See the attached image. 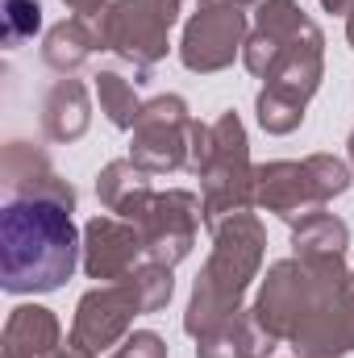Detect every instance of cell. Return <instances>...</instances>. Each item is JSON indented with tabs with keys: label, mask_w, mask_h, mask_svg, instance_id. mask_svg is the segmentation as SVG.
Here are the masks:
<instances>
[{
	"label": "cell",
	"mask_w": 354,
	"mask_h": 358,
	"mask_svg": "<svg viewBox=\"0 0 354 358\" xmlns=\"http://www.w3.org/2000/svg\"><path fill=\"white\" fill-rule=\"evenodd\" d=\"M208 155H213V125L192 121V134H187V171L200 176L204 163H208Z\"/></svg>",
	"instance_id": "cell-25"
},
{
	"label": "cell",
	"mask_w": 354,
	"mask_h": 358,
	"mask_svg": "<svg viewBox=\"0 0 354 358\" xmlns=\"http://www.w3.org/2000/svg\"><path fill=\"white\" fill-rule=\"evenodd\" d=\"M192 113L183 96H155L142 104L129 138V159L150 171V176H171L187 171V134H192Z\"/></svg>",
	"instance_id": "cell-8"
},
{
	"label": "cell",
	"mask_w": 354,
	"mask_h": 358,
	"mask_svg": "<svg viewBox=\"0 0 354 358\" xmlns=\"http://www.w3.org/2000/svg\"><path fill=\"white\" fill-rule=\"evenodd\" d=\"M42 29V0H0V42L8 50L25 46Z\"/></svg>",
	"instance_id": "cell-21"
},
{
	"label": "cell",
	"mask_w": 354,
	"mask_h": 358,
	"mask_svg": "<svg viewBox=\"0 0 354 358\" xmlns=\"http://www.w3.org/2000/svg\"><path fill=\"white\" fill-rule=\"evenodd\" d=\"M292 350H296V358H346L354 350V271L296 329Z\"/></svg>",
	"instance_id": "cell-12"
},
{
	"label": "cell",
	"mask_w": 354,
	"mask_h": 358,
	"mask_svg": "<svg viewBox=\"0 0 354 358\" xmlns=\"http://www.w3.org/2000/svg\"><path fill=\"white\" fill-rule=\"evenodd\" d=\"M263 255L267 229L255 213H238L213 229V255L196 275V287H192V300L183 313V329L192 338H204L208 329H217L221 321L242 313V300H246L250 283L259 279Z\"/></svg>",
	"instance_id": "cell-2"
},
{
	"label": "cell",
	"mask_w": 354,
	"mask_h": 358,
	"mask_svg": "<svg viewBox=\"0 0 354 358\" xmlns=\"http://www.w3.org/2000/svg\"><path fill=\"white\" fill-rule=\"evenodd\" d=\"M250 38V21H246V8L238 4H225V0H200L196 13L187 17L183 25V38H179V63L196 76H213V71H225L242 46Z\"/></svg>",
	"instance_id": "cell-7"
},
{
	"label": "cell",
	"mask_w": 354,
	"mask_h": 358,
	"mask_svg": "<svg viewBox=\"0 0 354 358\" xmlns=\"http://www.w3.org/2000/svg\"><path fill=\"white\" fill-rule=\"evenodd\" d=\"M255 108H259V125H263L267 134H292L300 121H304V104H296V100H288V96H279V92H259V100H255Z\"/></svg>",
	"instance_id": "cell-23"
},
{
	"label": "cell",
	"mask_w": 354,
	"mask_h": 358,
	"mask_svg": "<svg viewBox=\"0 0 354 358\" xmlns=\"http://www.w3.org/2000/svg\"><path fill=\"white\" fill-rule=\"evenodd\" d=\"M0 176H4V192L8 196H38V200H59V204L76 208V187L55 171V163L46 159V150H38L34 142L13 138L4 146Z\"/></svg>",
	"instance_id": "cell-13"
},
{
	"label": "cell",
	"mask_w": 354,
	"mask_h": 358,
	"mask_svg": "<svg viewBox=\"0 0 354 358\" xmlns=\"http://www.w3.org/2000/svg\"><path fill=\"white\" fill-rule=\"evenodd\" d=\"M225 4H238V8H246V4H259V0H225Z\"/></svg>",
	"instance_id": "cell-30"
},
{
	"label": "cell",
	"mask_w": 354,
	"mask_h": 358,
	"mask_svg": "<svg viewBox=\"0 0 354 358\" xmlns=\"http://www.w3.org/2000/svg\"><path fill=\"white\" fill-rule=\"evenodd\" d=\"M96 196L108 213H117L121 221H138L155 196L150 187V171H142L134 159H113L100 167L96 176Z\"/></svg>",
	"instance_id": "cell-17"
},
{
	"label": "cell",
	"mask_w": 354,
	"mask_h": 358,
	"mask_svg": "<svg viewBox=\"0 0 354 358\" xmlns=\"http://www.w3.org/2000/svg\"><path fill=\"white\" fill-rule=\"evenodd\" d=\"M96 100H100V113H104L117 129H134V121H138V113H142V100H138V92H134V84H129L125 76L100 71V76H96Z\"/></svg>",
	"instance_id": "cell-20"
},
{
	"label": "cell",
	"mask_w": 354,
	"mask_h": 358,
	"mask_svg": "<svg viewBox=\"0 0 354 358\" xmlns=\"http://www.w3.org/2000/svg\"><path fill=\"white\" fill-rule=\"evenodd\" d=\"M76 208L38 196H8L0 208V287L13 296H38L63 287L80 259L84 234L71 221Z\"/></svg>",
	"instance_id": "cell-1"
},
{
	"label": "cell",
	"mask_w": 354,
	"mask_h": 358,
	"mask_svg": "<svg viewBox=\"0 0 354 358\" xmlns=\"http://www.w3.org/2000/svg\"><path fill=\"white\" fill-rule=\"evenodd\" d=\"M351 279L346 259H279L267 267V279L255 300V317L267 334L292 342L296 329L317 313V304Z\"/></svg>",
	"instance_id": "cell-3"
},
{
	"label": "cell",
	"mask_w": 354,
	"mask_h": 358,
	"mask_svg": "<svg viewBox=\"0 0 354 358\" xmlns=\"http://www.w3.org/2000/svg\"><path fill=\"white\" fill-rule=\"evenodd\" d=\"M63 346V325L42 304H17L0 334V358H50Z\"/></svg>",
	"instance_id": "cell-14"
},
{
	"label": "cell",
	"mask_w": 354,
	"mask_h": 358,
	"mask_svg": "<svg viewBox=\"0 0 354 358\" xmlns=\"http://www.w3.org/2000/svg\"><path fill=\"white\" fill-rule=\"evenodd\" d=\"M80 263L88 271V279H100V283L129 279L146 263L142 229L121 217H92L84 225V259Z\"/></svg>",
	"instance_id": "cell-11"
},
{
	"label": "cell",
	"mask_w": 354,
	"mask_h": 358,
	"mask_svg": "<svg viewBox=\"0 0 354 358\" xmlns=\"http://www.w3.org/2000/svg\"><path fill=\"white\" fill-rule=\"evenodd\" d=\"M92 125V100H88V88L84 80H55L50 92L42 96V134L46 142H59V146H71L88 134Z\"/></svg>",
	"instance_id": "cell-15"
},
{
	"label": "cell",
	"mask_w": 354,
	"mask_h": 358,
	"mask_svg": "<svg viewBox=\"0 0 354 358\" xmlns=\"http://www.w3.org/2000/svg\"><path fill=\"white\" fill-rule=\"evenodd\" d=\"M171 271H176V267L146 259L142 267L129 275V279H134V287H138L142 313H159V308H167V300H171V292H176V279H171Z\"/></svg>",
	"instance_id": "cell-22"
},
{
	"label": "cell",
	"mask_w": 354,
	"mask_h": 358,
	"mask_svg": "<svg viewBox=\"0 0 354 358\" xmlns=\"http://www.w3.org/2000/svg\"><path fill=\"white\" fill-rule=\"evenodd\" d=\"M351 167H354V134H351Z\"/></svg>",
	"instance_id": "cell-31"
},
{
	"label": "cell",
	"mask_w": 354,
	"mask_h": 358,
	"mask_svg": "<svg viewBox=\"0 0 354 358\" xmlns=\"http://www.w3.org/2000/svg\"><path fill=\"white\" fill-rule=\"evenodd\" d=\"M108 358H167V342L155 329H138V334H129Z\"/></svg>",
	"instance_id": "cell-24"
},
{
	"label": "cell",
	"mask_w": 354,
	"mask_h": 358,
	"mask_svg": "<svg viewBox=\"0 0 354 358\" xmlns=\"http://www.w3.org/2000/svg\"><path fill=\"white\" fill-rule=\"evenodd\" d=\"M200 221H204L200 196H192L183 187H171V192H155L150 204H146V213L134 225L142 229L146 259L176 267V263H183L192 255L196 234H200Z\"/></svg>",
	"instance_id": "cell-10"
},
{
	"label": "cell",
	"mask_w": 354,
	"mask_h": 358,
	"mask_svg": "<svg viewBox=\"0 0 354 358\" xmlns=\"http://www.w3.org/2000/svg\"><path fill=\"white\" fill-rule=\"evenodd\" d=\"M321 8H325V13H351L354 0H321Z\"/></svg>",
	"instance_id": "cell-28"
},
{
	"label": "cell",
	"mask_w": 354,
	"mask_h": 358,
	"mask_svg": "<svg viewBox=\"0 0 354 358\" xmlns=\"http://www.w3.org/2000/svg\"><path fill=\"white\" fill-rule=\"evenodd\" d=\"M50 358H96V355H88V350H80V346H71V342H67V346H59Z\"/></svg>",
	"instance_id": "cell-27"
},
{
	"label": "cell",
	"mask_w": 354,
	"mask_h": 358,
	"mask_svg": "<svg viewBox=\"0 0 354 358\" xmlns=\"http://www.w3.org/2000/svg\"><path fill=\"white\" fill-rule=\"evenodd\" d=\"M346 187H351V167L334 155H309L300 163L275 159L255 167V208L296 221L313 208H325Z\"/></svg>",
	"instance_id": "cell-4"
},
{
	"label": "cell",
	"mask_w": 354,
	"mask_h": 358,
	"mask_svg": "<svg viewBox=\"0 0 354 358\" xmlns=\"http://www.w3.org/2000/svg\"><path fill=\"white\" fill-rule=\"evenodd\" d=\"M275 346L279 338L267 334L255 308H242L217 329H208L204 338H196V358H271Z\"/></svg>",
	"instance_id": "cell-16"
},
{
	"label": "cell",
	"mask_w": 354,
	"mask_h": 358,
	"mask_svg": "<svg viewBox=\"0 0 354 358\" xmlns=\"http://www.w3.org/2000/svg\"><path fill=\"white\" fill-rule=\"evenodd\" d=\"M200 204H204L208 234L221 221L255 208V163H250V142L238 113H221L213 121V155L200 171Z\"/></svg>",
	"instance_id": "cell-5"
},
{
	"label": "cell",
	"mask_w": 354,
	"mask_h": 358,
	"mask_svg": "<svg viewBox=\"0 0 354 358\" xmlns=\"http://www.w3.org/2000/svg\"><path fill=\"white\" fill-rule=\"evenodd\" d=\"M179 4L183 0H113L96 17L100 50L121 55L125 63H134L146 76L171 50V29L179 21Z\"/></svg>",
	"instance_id": "cell-6"
},
{
	"label": "cell",
	"mask_w": 354,
	"mask_h": 358,
	"mask_svg": "<svg viewBox=\"0 0 354 358\" xmlns=\"http://www.w3.org/2000/svg\"><path fill=\"white\" fill-rule=\"evenodd\" d=\"M96 50H100V38H96V29L88 25V17H63L42 38V63L50 71H63V76L80 71Z\"/></svg>",
	"instance_id": "cell-19"
},
{
	"label": "cell",
	"mask_w": 354,
	"mask_h": 358,
	"mask_svg": "<svg viewBox=\"0 0 354 358\" xmlns=\"http://www.w3.org/2000/svg\"><path fill=\"white\" fill-rule=\"evenodd\" d=\"M346 42H351V46H354V8H351V13H346Z\"/></svg>",
	"instance_id": "cell-29"
},
{
	"label": "cell",
	"mask_w": 354,
	"mask_h": 358,
	"mask_svg": "<svg viewBox=\"0 0 354 358\" xmlns=\"http://www.w3.org/2000/svg\"><path fill=\"white\" fill-rule=\"evenodd\" d=\"M134 317H142V300H138V287L134 279H117V283H100L80 296L76 304V321H71V346L88 350V355H104V350H117L129 329H134Z\"/></svg>",
	"instance_id": "cell-9"
},
{
	"label": "cell",
	"mask_w": 354,
	"mask_h": 358,
	"mask_svg": "<svg viewBox=\"0 0 354 358\" xmlns=\"http://www.w3.org/2000/svg\"><path fill=\"white\" fill-rule=\"evenodd\" d=\"M351 225L325 208H313L292 221V255L296 259H346Z\"/></svg>",
	"instance_id": "cell-18"
},
{
	"label": "cell",
	"mask_w": 354,
	"mask_h": 358,
	"mask_svg": "<svg viewBox=\"0 0 354 358\" xmlns=\"http://www.w3.org/2000/svg\"><path fill=\"white\" fill-rule=\"evenodd\" d=\"M76 17H100L104 8H108V0H63Z\"/></svg>",
	"instance_id": "cell-26"
}]
</instances>
